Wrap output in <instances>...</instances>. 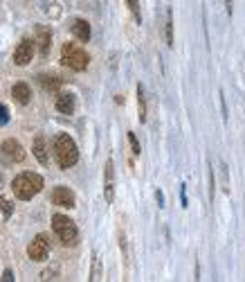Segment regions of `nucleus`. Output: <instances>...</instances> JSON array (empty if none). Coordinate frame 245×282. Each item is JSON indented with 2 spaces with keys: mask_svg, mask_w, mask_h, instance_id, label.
Instances as JSON below:
<instances>
[{
  "mask_svg": "<svg viewBox=\"0 0 245 282\" xmlns=\"http://www.w3.org/2000/svg\"><path fill=\"white\" fill-rule=\"evenodd\" d=\"M52 203L54 206H61V208H75V194H72L70 188L59 185V188H54V192H52Z\"/></svg>",
  "mask_w": 245,
  "mask_h": 282,
  "instance_id": "nucleus-9",
  "label": "nucleus"
},
{
  "mask_svg": "<svg viewBox=\"0 0 245 282\" xmlns=\"http://www.w3.org/2000/svg\"><path fill=\"white\" fill-rule=\"evenodd\" d=\"M38 84H41L43 90H48V93H54V90L61 88V79L56 75H41L38 77Z\"/></svg>",
  "mask_w": 245,
  "mask_h": 282,
  "instance_id": "nucleus-15",
  "label": "nucleus"
},
{
  "mask_svg": "<svg viewBox=\"0 0 245 282\" xmlns=\"http://www.w3.org/2000/svg\"><path fill=\"white\" fill-rule=\"evenodd\" d=\"M0 188H3V174H0Z\"/></svg>",
  "mask_w": 245,
  "mask_h": 282,
  "instance_id": "nucleus-28",
  "label": "nucleus"
},
{
  "mask_svg": "<svg viewBox=\"0 0 245 282\" xmlns=\"http://www.w3.org/2000/svg\"><path fill=\"white\" fill-rule=\"evenodd\" d=\"M209 199L214 201V172H209Z\"/></svg>",
  "mask_w": 245,
  "mask_h": 282,
  "instance_id": "nucleus-23",
  "label": "nucleus"
},
{
  "mask_svg": "<svg viewBox=\"0 0 245 282\" xmlns=\"http://www.w3.org/2000/svg\"><path fill=\"white\" fill-rule=\"evenodd\" d=\"M50 43H52V32H50L48 27H38L36 30V45H38L41 56L50 54Z\"/></svg>",
  "mask_w": 245,
  "mask_h": 282,
  "instance_id": "nucleus-11",
  "label": "nucleus"
},
{
  "mask_svg": "<svg viewBox=\"0 0 245 282\" xmlns=\"http://www.w3.org/2000/svg\"><path fill=\"white\" fill-rule=\"evenodd\" d=\"M220 109H223V117L227 120V106H225V97H223V93H220Z\"/></svg>",
  "mask_w": 245,
  "mask_h": 282,
  "instance_id": "nucleus-26",
  "label": "nucleus"
},
{
  "mask_svg": "<svg viewBox=\"0 0 245 282\" xmlns=\"http://www.w3.org/2000/svg\"><path fill=\"white\" fill-rule=\"evenodd\" d=\"M61 61H63V66L68 68H72V70H77V72H81L88 68L90 64V56L83 52L79 45L75 43H65L63 48H61Z\"/></svg>",
  "mask_w": 245,
  "mask_h": 282,
  "instance_id": "nucleus-4",
  "label": "nucleus"
},
{
  "mask_svg": "<svg viewBox=\"0 0 245 282\" xmlns=\"http://www.w3.org/2000/svg\"><path fill=\"white\" fill-rule=\"evenodd\" d=\"M0 210H3L5 217H11V212H14V206H11V201H9V199L0 196Z\"/></svg>",
  "mask_w": 245,
  "mask_h": 282,
  "instance_id": "nucleus-20",
  "label": "nucleus"
},
{
  "mask_svg": "<svg viewBox=\"0 0 245 282\" xmlns=\"http://www.w3.org/2000/svg\"><path fill=\"white\" fill-rule=\"evenodd\" d=\"M34 43H36V41H32V38H23V41L16 45V50H14V64L16 66H27L32 61Z\"/></svg>",
  "mask_w": 245,
  "mask_h": 282,
  "instance_id": "nucleus-7",
  "label": "nucleus"
},
{
  "mask_svg": "<svg viewBox=\"0 0 245 282\" xmlns=\"http://www.w3.org/2000/svg\"><path fill=\"white\" fill-rule=\"evenodd\" d=\"M27 255L34 262H45L50 255V239L45 235H36L30 241V246H27Z\"/></svg>",
  "mask_w": 245,
  "mask_h": 282,
  "instance_id": "nucleus-5",
  "label": "nucleus"
},
{
  "mask_svg": "<svg viewBox=\"0 0 245 282\" xmlns=\"http://www.w3.org/2000/svg\"><path fill=\"white\" fill-rule=\"evenodd\" d=\"M220 188L223 192H230V178H227V165L220 163Z\"/></svg>",
  "mask_w": 245,
  "mask_h": 282,
  "instance_id": "nucleus-19",
  "label": "nucleus"
},
{
  "mask_svg": "<svg viewBox=\"0 0 245 282\" xmlns=\"http://www.w3.org/2000/svg\"><path fill=\"white\" fill-rule=\"evenodd\" d=\"M138 115H140V122H146V97L142 86H138Z\"/></svg>",
  "mask_w": 245,
  "mask_h": 282,
  "instance_id": "nucleus-17",
  "label": "nucleus"
},
{
  "mask_svg": "<svg viewBox=\"0 0 245 282\" xmlns=\"http://www.w3.org/2000/svg\"><path fill=\"white\" fill-rule=\"evenodd\" d=\"M54 156L61 169H70L79 160V147L68 133H59L54 138Z\"/></svg>",
  "mask_w": 245,
  "mask_h": 282,
  "instance_id": "nucleus-2",
  "label": "nucleus"
},
{
  "mask_svg": "<svg viewBox=\"0 0 245 282\" xmlns=\"http://www.w3.org/2000/svg\"><path fill=\"white\" fill-rule=\"evenodd\" d=\"M0 280H5V282H11L14 280V273H11V269H5V273H3V278Z\"/></svg>",
  "mask_w": 245,
  "mask_h": 282,
  "instance_id": "nucleus-24",
  "label": "nucleus"
},
{
  "mask_svg": "<svg viewBox=\"0 0 245 282\" xmlns=\"http://www.w3.org/2000/svg\"><path fill=\"white\" fill-rule=\"evenodd\" d=\"M32 151H34V156H36V160L41 163V165H48V163H50V158H48V143H45L43 135H36V138H34Z\"/></svg>",
  "mask_w": 245,
  "mask_h": 282,
  "instance_id": "nucleus-12",
  "label": "nucleus"
},
{
  "mask_svg": "<svg viewBox=\"0 0 245 282\" xmlns=\"http://www.w3.org/2000/svg\"><path fill=\"white\" fill-rule=\"evenodd\" d=\"M128 143H130V149H133V154L138 156V154H142V149H140V143H138V138H135V133L130 131L128 133Z\"/></svg>",
  "mask_w": 245,
  "mask_h": 282,
  "instance_id": "nucleus-21",
  "label": "nucleus"
},
{
  "mask_svg": "<svg viewBox=\"0 0 245 282\" xmlns=\"http://www.w3.org/2000/svg\"><path fill=\"white\" fill-rule=\"evenodd\" d=\"M104 196L106 203H113L115 199V165H113V160H108L104 167Z\"/></svg>",
  "mask_w": 245,
  "mask_h": 282,
  "instance_id": "nucleus-8",
  "label": "nucleus"
},
{
  "mask_svg": "<svg viewBox=\"0 0 245 282\" xmlns=\"http://www.w3.org/2000/svg\"><path fill=\"white\" fill-rule=\"evenodd\" d=\"M43 190V176L34 172H23L11 180V192L16 194V199L20 201H30L38 192Z\"/></svg>",
  "mask_w": 245,
  "mask_h": 282,
  "instance_id": "nucleus-1",
  "label": "nucleus"
},
{
  "mask_svg": "<svg viewBox=\"0 0 245 282\" xmlns=\"http://www.w3.org/2000/svg\"><path fill=\"white\" fill-rule=\"evenodd\" d=\"M9 122V113H7V106L0 104V124H7Z\"/></svg>",
  "mask_w": 245,
  "mask_h": 282,
  "instance_id": "nucleus-22",
  "label": "nucleus"
},
{
  "mask_svg": "<svg viewBox=\"0 0 245 282\" xmlns=\"http://www.w3.org/2000/svg\"><path fill=\"white\" fill-rule=\"evenodd\" d=\"M0 151H3V156L7 158L9 163L25 160V149H23V145L18 143V140H14V138H7V140H5L3 147H0Z\"/></svg>",
  "mask_w": 245,
  "mask_h": 282,
  "instance_id": "nucleus-6",
  "label": "nucleus"
},
{
  "mask_svg": "<svg viewBox=\"0 0 245 282\" xmlns=\"http://www.w3.org/2000/svg\"><path fill=\"white\" fill-rule=\"evenodd\" d=\"M11 97H14L16 102H18L20 106L30 104V99H32V88L27 86L25 82H18V84H14V86H11Z\"/></svg>",
  "mask_w": 245,
  "mask_h": 282,
  "instance_id": "nucleus-10",
  "label": "nucleus"
},
{
  "mask_svg": "<svg viewBox=\"0 0 245 282\" xmlns=\"http://www.w3.org/2000/svg\"><path fill=\"white\" fill-rule=\"evenodd\" d=\"M52 230L61 239V244H65V246L77 244L79 230H77V224L70 217H65V214H52Z\"/></svg>",
  "mask_w": 245,
  "mask_h": 282,
  "instance_id": "nucleus-3",
  "label": "nucleus"
},
{
  "mask_svg": "<svg viewBox=\"0 0 245 282\" xmlns=\"http://www.w3.org/2000/svg\"><path fill=\"white\" fill-rule=\"evenodd\" d=\"M72 34H75L79 41H90V25H88V21H83V18L72 21Z\"/></svg>",
  "mask_w": 245,
  "mask_h": 282,
  "instance_id": "nucleus-13",
  "label": "nucleus"
},
{
  "mask_svg": "<svg viewBox=\"0 0 245 282\" xmlns=\"http://www.w3.org/2000/svg\"><path fill=\"white\" fill-rule=\"evenodd\" d=\"M225 9H227V14L232 16V11H234V0H225Z\"/></svg>",
  "mask_w": 245,
  "mask_h": 282,
  "instance_id": "nucleus-25",
  "label": "nucleus"
},
{
  "mask_svg": "<svg viewBox=\"0 0 245 282\" xmlns=\"http://www.w3.org/2000/svg\"><path fill=\"white\" fill-rule=\"evenodd\" d=\"M164 41L169 48H173V11L167 7V18H164Z\"/></svg>",
  "mask_w": 245,
  "mask_h": 282,
  "instance_id": "nucleus-16",
  "label": "nucleus"
},
{
  "mask_svg": "<svg viewBox=\"0 0 245 282\" xmlns=\"http://www.w3.org/2000/svg\"><path fill=\"white\" fill-rule=\"evenodd\" d=\"M126 5H128V9H130V14H133V18L142 23V11H140V0H126Z\"/></svg>",
  "mask_w": 245,
  "mask_h": 282,
  "instance_id": "nucleus-18",
  "label": "nucleus"
},
{
  "mask_svg": "<svg viewBox=\"0 0 245 282\" xmlns=\"http://www.w3.org/2000/svg\"><path fill=\"white\" fill-rule=\"evenodd\" d=\"M56 109L61 113H65V115H70V113L75 111V95H70V93L59 95V97H56Z\"/></svg>",
  "mask_w": 245,
  "mask_h": 282,
  "instance_id": "nucleus-14",
  "label": "nucleus"
},
{
  "mask_svg": "<svg viewBox=\"0 0 245 282\" xmlns=\"http://www.w3.org/2000/svg\"><path fill=\"white\" fill-rule=\"evenodd\" d=\"M155 199H158V203H160V206H162V203H164V196H162V192H155Z\"/></svg>",
  "mask_w": 245,
  "mask_h": 282,
  "instance_id": "nucleus-27",
  "label": "nucleus"
}]
</instances>
